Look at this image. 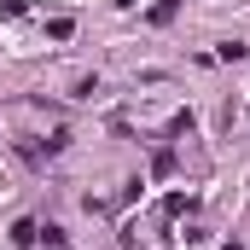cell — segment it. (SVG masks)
<instances>
[{
    "label": "cell",
    "instance_id": "cell-1",
    "mask_svg": "<svg viewBox=\"0 0 250 250\" xmlns=\"http://www.w3.org/2000/svg\"><path fill=\"white\" fill-rule=\"evenodd\" d=\"M245 53H250L245 41H221V47H215V59H227V64H239V59H245Z\"/></svg>",
    "mask_w": 250,
    "mask_h": 250
},
{
    "label": "cell",
    "instance_id": "cell-2",
    "mask_svg": "<svg viewBox=\"0 0 250 250\" xmlns=\"http://www.w3.org/2000/svg\"><path fill=\"white\" fill-rule=\"evenodd\" d=\"M12 239H18V245H35V239H41V227H35V221H18V227H12Z\"/></svg>",
    "mask_w": 250,
    "mask_h": 250
}]
</instances>
